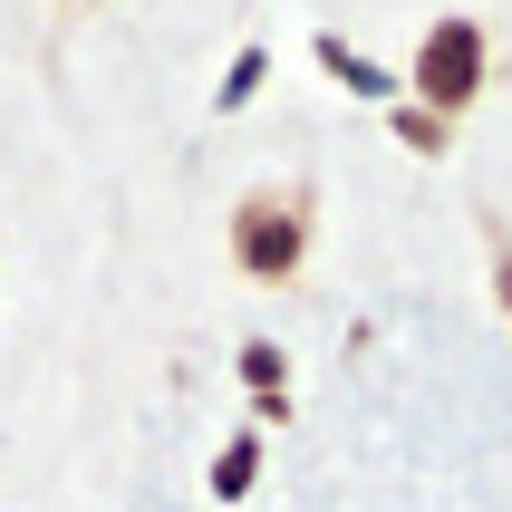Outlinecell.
<instances>
[{
    "instance_id": "obj_5",
    "label": "cell",
    "mask_w": 512,
    "mask_h": 512,
    "mask_svg": "<svg viewBox=\"0 0 512 512\" xmlns=\"http://www.w3.org/2000/svg\"><path fill=\"white\" fill-rule=\"evenodd\" d=\"M319 58H329V68H339V78L358 87V97H387V78H377V68H368L358 49H339V39H319Z\"/></svg>"
},
{
    "instance_id": "obj_4",
    "label": "cell",
    "mask_w": 512,
    "mask_h": 512,
    "mask_svg": "<svg viewBox=\"0 0 512 512\" xmlns=\"http://www.w3.org/2000/svg\"><path fill=\"white\" fill-rule=\"evenodd\" d=\"M242 377L261 387V406H271V416L290 406V397H281V377H290V368H281V348H271V339H252V348H242Z\"/></svg>"
},
{
    "instance_id": "obj_7",
    "label": "cell",
    "mask_w": 512,
    "mask_h": 512,
    "mask_svg": "<svg viewBox=\"0 0 512 512\" xmlns=\"http://www.w3.org/2000/svg\"><path fill=\"white\" fill-rule=\"evenodd\" d=\"M397 136H406V145H445V116H426V107H406V116H397Z\"/></svg>"
},
{
    "instance_id": "obj_6",
    "label": "cell",
    "mask_w": 512,
    "mask_h": 512,
    "mask_svg": "<svg viewBox=\"0 0 512 512\" xmlns=\"http://www.w3.org/2000/svg\"><path fill=\"white\" fill-rule=\"evenodd\" d=\"M261 68H271V58H261V49H242V58L223 68V87H213V97H223V107H242V97L261 87Z\"/></svg>"
},
{
    "instance_id": "obj_1",
    "label": "cell",
    "mask_w": 512,
    "mask_h": 512,
    "mask_svg": "<svg viewBox=\"0 0 512 512\" xmlns=\"http://www.w3.org/2000/svg\"><path fill=\"white\" fill-rule=\"evenodd\" d=\"M310 252V184H261L232 203V261L242 281H290Z\"/></svg>"
},
{
    "instance_id": "obj_2",
    "label": "cell",
    "mask_w": 512,
    "mask_h": 512,
    "mask_svg": "<svg viewBox=\"0 0 512 512\" xmlns=\"http://www.w3.org/2000/svg\"><path fill=\"white\" fill-rule=\"evenodd\" d=\"M406 87H416V107H426V116L474 107V97H484V29H474V20H435Z\"/></svg>"
},
{
    "instance_id": "obj_3",
    "label": "cell",
    "mask_w": 512,
    "mask_h": 512,
    "mask_svg": "<svg viewBox=\"0 0 512 512\" xmlns=\"http://www.w3.org/2000/svg\"><path fill=\"white\" fill-rule=\"evenodd\" d=\"M252 484H261V445H252V435H232L223 455H213V493H223V503H242Z\"/></svg>"
}]
</instances>
